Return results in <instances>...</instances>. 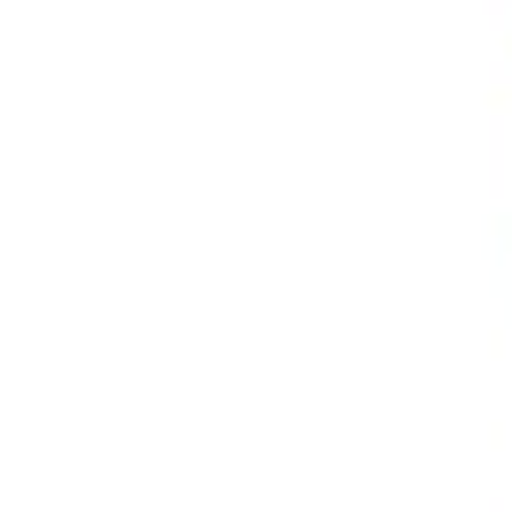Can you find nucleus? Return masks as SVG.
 <instances>
[]
</instances>
